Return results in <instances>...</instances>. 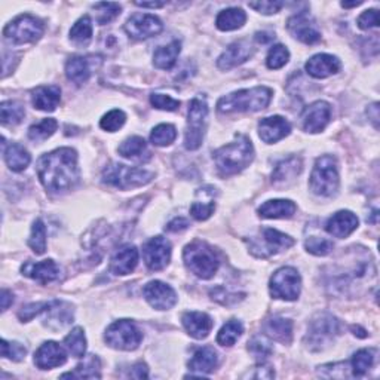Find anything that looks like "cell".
I'll use <instances>...</instances> for the list:
<instances>
[{"mask_svg": "<svg viewBox=\"0 0 380 380\" xmlns=\"http://www.w3.org/2000/svg\"><path fill=\"white\" fill-rule=\"evenodd\" d=\"M121 156L126 157V159L137 161V162H147L150 159V150L147 149V144L141 137H131V139L125 140L119 146Z\"/></svg>", "mask_w": 380, "mask_h": 380, "instance_id": "4dcf8cb0", "label": "cell"}, {"mask_svg": "<svg viewBox=\"0 0 380 380\" xmlns=\"http://www.w3.org/2000/svg\"><path fill=\"white\" fill-rule=\"evenodd\" d=\"M288 60H290L288 49L284 45H275V46H272L269 51L268 58H266V64L272 70H278L287 64Z\"/></svg>", "mask_w": 380, "mask_h": 380, "instance_id": "7dc6e473", "label": "cell"}, {"mask_svg": "<svg viewBox=\"0 0 380 380\" xmlns=\"http://www.w3.org/2000/svg\"><path fill=\"white\" fill-rule=\"evenodd\" d=\"M311 190L318 196L330 198L339 189V170L337 161L331 155H325L316 159L309 182Z\"/></svg>", "mask_w": 380, "mask_h": 380, "instance_id": "5b68a950", "label": "cell"}, {"mask_svg": "<svg viewBox=\"0 0 380 380\" xmlns=\"http://www.w3.org/2000/svg\"><path fill=\"white\" fill-rule=\"evenodd\" d=\"M28 245L37 256H42L46 251V227L40 218H37L33 223V227H31Z\"/></svg>", "mask_w": 380, "mask_h": 380, "instance_id": "b9f144b4", "label": "cell"}, {"mask_svg": "<svg viewBox=\"0 0 380 380\" xmlns=\"http://www.w3.org/2000/svg\"><path fill=\"white\" fill-rule=\"evenodd\" d=\"M37 175L49 193H64L79 182L78 153L62 147L46 153L37 161Z\"/></svg>", "mask_w": 380, "mask_h": 380, "instance_id": "6da1fadb", "label": "cell"}, {"mask_svg": "<svg viewBox=\"0 0 380 380\" xmlns=\"http://www.w3.org/2000/svg\"><path fill=\"white\" fill-rule=\"evenodd\" d=\"M27 349L26 347L18 343V342H8V340H2V356L8 358V360L12 361H21L26 356Z\"/></svg>", "mask_w": 380, "mask_h": 380, "instance_id": "816d5d0a", "label": "cell"}, {"mask_svg": "<svg viewBox=\"0 0 380 380\" xmlns=\"http://www.w3.org/2000/svg\"><path fill=\"white\" fill-rule=\"evenodd\" d=\"M143 256L150 270H162L171 260V244L162 236H155L144 244Z\"/></svg>", "mask_w": 380, "mask_h": 380, "instance_id": "4fadbf2b", "label": "cell"}, {"mask_svg": "<svg viewBox=\"0 0 380 380\" xmlns=\"http://www.w3.org/2000/svg\"><path fill=\"white\" fill-rule=\"evenodd\" d=\"M302 173V159L291 156L288 159L281 161L272 174V183L275 186H284L293 182Z\"/></svg>", "mask_w": 380, "mask_h": 380, "instance_id": "f1b7e54d", "label": "cell"}, {"mask_svg": "<svg viewBox=\"0 0 380 380\" xmlns=\"http://www.w3.org/2000/svg\"><path fill=\"white\" fill-rule=\"evenodd\" d=\"M218 365V356L214 351V347L205 346L200 347L192 356V360L189 361V370L198 373L199 377H202L211 372L216 370Z\"/></svg>", "mask_w": 380, "mask_h": 380, "instance_id": "484cf974", "label": "cell"}, {"mask_svg": "<svg viewBox=\"0 0 380 380\" xmlns=\"http://www.w3.org/2000/svg\"><path fill=\"white\" fill-rule=\"evenodd\" d=\"M61 377H73V379H100V360L97 356L89 355L83 363H80L73 373H66Z\"/></svg>", "mask_w": 380, "mask_h": 380, "instance_id": "d590c367", "label": "cell"}, {"mask_svg": "<svg viewBox=\"0 0 380 380\" xmlns=\"http://www.w3.org/2000/svg\"><path fill=\"white\" fill-rule=\"evenodd\" d=\"M57 128H58V122L55 119H52V118L44 119L42 122L30 126L28 139L31 141H36V143L45 141L46 139H49V137L57 131Z\"/></svg>", "mask_w": 380, "mask_h": 380, "instance_id": "ab89813d", "label": "cell"}, {"mask_svg": "<svg viewBox=\"0 0 380 380\" xmlns=\"http://www.w3.org/2000/svg\"><path fill=\"white\" fill-rule=\"evenodd\" d=\"M0 113H2V123L14 126L24 119V107L17 101H3L0 104Z\"/></svg>", "mask_w": 380, "mask_h": 380, "instance_id": "60d3db41", "label": "cell"}, {"mask_svg": "<svg viewBox=\"0 0 380 380\" xmlns=\"http://www.w3.org/2000/svg\"><path fill=\"white\" fill-rule=\"evenodd\" d=\"M45 27L42 21L33 15H19L12 23H9L3 28V36L10 44L24 45V44H35L42 35H44Z\"/></svg>", "mask_w": 380, "mask_h": 380, "instance_id": "52a82bcc", "label": "cell"}, {"mask_svg": "<svg viewBox=\"0 0 380 380\" xmlns=\"http://www.w3.org/2000/svg\"><path fill=\"white\" fill-rule=\"evenodd\" d=\"M304 247L313 256H327V254H330L334 248L331 241L325 239V238H318V236H311L306 239Z\"/></svg>", "mask_w": 380, "mask_h": 380, "instance_id": "c3c4849f", "label": "cell"}, {"mask_svg": "<svg viewBox=\"0 0 380 380\" xmlns=\"http://www.w3.org/2000/svg\"><path fill=\"white\" fill-rule=\"evenodd\" d=\"M67 351L75 358H85L87 352V337L80 327L73 329L64 339Z\"/></svg>", "mask_w": 380, "mask_h": 380, "instance_id": "f35d334b", "label": "cell"}, {"mask_svg": "<svg viewBox=\"0 0 380 380\" xmlns=\"http://www.w3.org/2000/svg\"><path fill=\"white\" fill-rule=\"evenodd\" d=\"M100 64L101 58L95 55L71 57L66 64V75L69 80L78 83V85H82V83H85L91 78L92 71L97 70Z\"/></svg>", "mask_w": 380, "mask_h": 380, "instance_id": "ac0fdd59", "label": "cell"}, {"mask_svg": "<svg viewBox=\"0 0 380 380\" xmlns=\"http://www.w3.org/2000/svg\"><path fill=\"white\" fill-rule=\"evenodd\" d=\"M363 2H352V3H347V2H342V6L343 8H355V6H360Z\"/></svg>", "mask_w": 380, "mask_h": 380, "instance_id": "e7e4bbea", "label": "cell"}, {"mask_svg": "<svg viewBox=\"0 0 380 380\" xmlns=\"http://www.w3.org/2000/svg\"><path fill=\"white\" fill-rule=\"evenodd\" d=\"M3 157L6 165L15 173L24 171L31 161V156L27 152V149H24V147L18 143H12L5 147Z\"/></svg>", "mask_w": 380, "mask_h": 380, "instance_id": "d6a6232c", "label": "cell"}, {"mask_svg": "<svg viewBox=\"0 0 380 380\" xmlns=\"http://www.w3.org/2000/svg\"><path fill=\"white\" fill-rule=\"evenodd\" d=\"M290 132L291 125L282 116H269V118H265L259 122L260 139L268 144L285 139Z\"/></svg>", "mask_w": 380, "mask_h": 380, "instance_id": "d6986e66", "label": "cell"}, {"mask_svg": "<svg viewBox=\"0 0 380 380\" xmlns=\"http://www.w3.org/2000/svg\"><path fill=\"white\" fill-rule=\"evenodd\" d=\"M248 351L256 356L259 363H265L268 358L272 355L273 349L270 346V342L265 336H254L248 343Z\"/></svg>", "mask_w": 380, "mask_h": 380, "instance_id": "f6af8a7d", "label": "cell"}, {"mask_svg": "<svg viewBox=\"0 0 380 380\" xmlns=\"http://www.w3.org/2000/svg\"><path fill=\"white\" fill-rule=\"evenodd\" d=\"M340 331V322L330 313H320L312 320L308 334H306V343L311 351H321L334 342L336 336Z\"/></svg>", "mask_w": 380, "mask_h": 380, "instance_id": "ba28073f", "label": "cell"}, {"mask_svg": "<svg viewBox=\"0 0 380 380\" xmlns=\"http://www.w3.org/2000/svg\"><path fill=\"white\" fill-rule=\"evenodd\" d=\"M358 227V217L352 211H339V213L333 214L325 225V230L329 232L331 236L339 239L347 238L352 232Z\"/></svg>", "mask_w": 380, "mask_h": 380, "instance_id": "603a6c76", "label": "cell"}, {"mask_svg": "<svg viewBox=\"0 0 380 380\" xmlns=\"http://www.w3.org/2000/svg\"><path fill=\"white\" fill-rule=\"evenodd\" d=\"M189 223H187V220L186 218H174L171 223H168L166 226V230L168 232H180V230H184L187 229Z\"/></svg>", "mask_w": 380, "mask_h": 380, "instance_id": "680465c9", "label": "cell"}, {"mask_svg": "<svg viewBox=\"0 0 380 380\" xmlns=\"http://www.w3.org/2000/svg\"><path fill=\"white\" fill-rule=\"evenodd\" d=\"M208 105L204 100L193 98L189 105L187 128L184 135V146L187 150H196L202 146L207 130Z\"/></svg>", "mask_w": 380, "mask_h": 380, "instance_id": "9c48e42d", "label": "cell"}, {"mask_svg": "<svg viewBox=\"0 0 380 380\" xmlns=\"http://www.w3.org/2000/svg\"><path fill=\"white\" fill-rule=\"evenodd\" d=\"M182 321L186 331L192 336L193 339H205L214 325L211 316L202 312H186Z\"/></svg>", "mask_w": 380, "mask_h": 380, "instance_id": "4316f807", "label": "cell"}, {"mask_svg": "<svg viewBox=\"0 0 380 380\" xmlns=\"http://www.w3.org/2000/svg\"><path fill=\"white\" fill-rule=\"evenodd\" d=\"M269 290L273 299L288 300L293 302L300 295L302 290V278L299 272L294 268H281L275 273H273Z\"/></svg>", "mask_w": 380, "mask_h": 380, "instance_id": "8fae6325", "label": "cell"}, {"mask_svg": "<svg viewBox=\"0 0 380 380\" xmlns=\"http://www.w3.org/2000/svg\"><path fill=\"white\" fill-rule=\"evenodd\" d=\"M137 6H141V8H162L165 6V2H135Z\"/></svg>", "mask_w": 380, "mask_h": 380, "instance_id": "6125c7cd", "label": "cell"}, {"mask_svg": "<svg viewBox=\"0 0 380 380\" xmlns=\"http://www.w3.org/2000/svg\"><path fill=\"white\" fill-rule=\"evenodd\" d=\"M218 173L227 177L241 173L254 159V147L245 135H238L236 141L220 147L213 153Z\"/></svg>", "mask_w": 380, "mask_h": 380, "instance_id": "7a4b0ae2", "label": "cell"}, {"mask_svg": "<svg viewBox=\"0 0 380 380\" xmlns=\"http://www.w3.org/2000/svg\"><path fill=\"white\" fill-rule=\"evenodd\" d=\"M67 361V354L57 342H46L35 354V364L40 370L55 368Z\"/></svg>", "mask_w": 380, "mask_h": 380, "instance_id": "44dd1931", "label": "cell"}, {"mask_svg": "<svg viewBox=\"0 0 380 380\" xmlns=\"http://www.w3.org/2000/svg\"><path fill=\"white\" fill-rule=\"evenodd\" d=\"M152 178L153 173L150 171L141 170V168H131L122 164H110L103 171V183L122 190L144 186L150 183Z\"/></svg>", "mask_w": 380, "mask_h": 380, "instance_id": "8992f818", "label": "cell"}, {"mask_svg": "<svg viewBox=\"0 0 380 380\" xmlns=\"http://www.w3.org/2000/svg\"><path fill=\"white\" fill-rule=\"evenodd\" d=\"M248 6L263 15H272L279 12V9L284 6V2H250Z\"/></svg>", "mask_w": 380, "mask_h": 380, "instance_id": "11a10c76", "label": "cell"}, {"mask_svg": "<svg viewBox=\"0 0 380 380\" xmlns=\"http://www.w3.org/2000/svg\"><path fill=\"white\" fill-rule=\"evenodd\" d=\"M252 52H254V48H252L248 40L235 42V44L229 45L223 54L220 55V58L217 60V66L221 70H230L250 60Z\"/></svg>", "mask_w": 380, "mask_h": 380, "instance_id": "ffe728a7", "label": "cell"}, {"mask_svg": "<svg viewBox=\"0 0 380 380\" xmlns=\"http://www.w3.org/2000/svg\"><path fill=\"white\" fill-rule=\"evenodd\" d=\"M130 376L135 377V379H147V377H149V370H147V365L143 364V363L135 364L132 367Z\"/></svg>", "mask_w": 380, "mask_h": 380, "instance_id": "6f0895ef", "label": "cell"}, {"mask_svg": "<svg viewBox=\"0 0 380 380\" xmlns=\"http://www.w3.org/2000/svg\"><path fill=\"white\" fill-rule=\"evenodd\" d=\"M374 355L376 351L374 349H361L355 352V355L352 356V373L356 377L364 376L368 370H370L373 363H374Z\"/></svg>", "mask_w": 380, "mask_h": 380, "instance_id": "7bdbcfd3", "label": "cell"}, {"mask_svg": "<svg viewBox=\"0 0 380 380\" xmlns=\"http://www.w3.org/2000/svg\"><path fill=\"white\" fill-rule=\"evenodd\" d=\"M216 209V202L214 199L208 200V202H202V200H195V202L192 204V207H190V214H192L193 218L202 221V220H207L211 217V214L214 213Z\"/></svg>", "mask_w": 380, "mask_h": 380, "instance_id": "f907efd6", "label": "cell"}, {"mask_svg": "<svg viewBox=\"0 0 380 380\" xmlns=\"http://www.w3.org/2000/svg\"><path fill=\"white\" fill-rule=\"evenodd\" d=\"M61 100V89L55 85L39 87L31 92V103L42 112H54Z\"/></svg>", "mask_w": 380, "mask_h": 380, "instance_id": "83f0119b", "label": "cell"}, {"mask_svg": "<svg viewBox=\"0 0 380 380\" xmlns=\"http://www.w3.org/2000/svg\"><path fill=\"white\" fill-rule=\"evenodd\" d=\"M331 119V107L329 103L316 101L308 105L302 113V123L303 130L316 134L324 131V128L329 125Z\"/></svg>", "mask_w": 380, "mask_h": 380, "instance_id": "9a60e30c", "label": "cell"}, {"mask_svg": "<svg viewBox=\"0 0 380 380\" xmlns=\"http://www.w3.org/2000/svg\"><path fill=\"white\" fill-rule=\"evenodd\" d=\"M295 204L288 199H272L259 208L263 218H290L295 213Z\"/></svg>", "mask_w": 380, "mask_h": 380, "instance_id": "f546056e", "label": "cell"}, {"mask_svg": "<svg viewBox=\"0 0 380 380\" xmlns=\"http://www.w3.org/2000/svg\"><path fill=\"white\" fill-rule=\"evenodd\" d=\"M21 272H23V275L40 284H48L60 278V268L54 260H44L39 263L26 261L21 266Z\"/></svg>", "mask_w": 380, "mask_h": 380, "instance_id": "7402d4cb", "label": "cell"}, {"mask_svg": "<svg viewBox=\"0 0 380 380\" xmlns=\"http://www.w3.org/2000/svg\"><path fill=\"white\" fill-rule=\"evenodd\" d=\"M183 257L187 269L202 279L213 278L220 266L216 251L200 241L189 244L184 248Z\"/></svg>", "mask_w": 380, "mask_h": 380, "instance_id": "277c9868", "label": "cell"}, {"mask_svg": "<svg viewBox=\"0 0 380 380\" xmlns=\"http://www.w3.org/2000/svg\"><path fill=\"white\" fill-rule=\"evenodd\" d=\"M109 346L119 351H134L143 340V333L132 321L121 320L113 322L104 336Z\"/></svg>", "mask_w": 380, "mask_h": 380, "instance_id": "30bf717a", "label": "cell"}, {"mask_svg": "<svg viewBox=\"0 0 380 380\" xmlns=\"http://www.w3.org/2000/svg\"><path fill=\"white\" fill-rule=\"evenodd\" d=\"M182 51V44L178 40H173L166 46H161L155 51L153 64L161 70H170L174 67L178 54Z\"/></svg>", "mask_w": 380, "mask_h": 380, "instance_id": "836d02e7", "label": "cell"}, {"mask_svg": "<svg viewBox=\"0 0 380 380\" xmlns=\"http://www.w3.org/2000/svg\"><path fill=\"white\" fill-rule=\"evenodd\" d=\"M379 26V14L376 9H368L365 12H363L358 18V27L361 30H368Z\"/></svg>", "mask_w": 380, "mask_h": 380, "instance_id": "9f6ffc18", "label": "cell"}, {"mask_svg": "<svg viewBox=\"0 0 380 380\" xmlns=\"http://www.w3.org/2000/svg\"><path fill=\"white\" fill-rule=\"evenodd\" d=\"M294 245V239L288 235L281 234L275 229H265L261 232V241H251V252L257 257L266 259L277 252L287 250Z\"/></svg>", "mask_w": 380, "mask_h": 380, "instance_id": "7c38bea8", "label": "cell"}, {"mask_svg": "<svg viewBox=\"0 0 380 380\" xmlns=\"http://www.w3.org/2000/svg\"><path fill=\"white\" fill-rule=\"evenodd\" d=\"M143 294L152 308L157 311L171 309L177 303L175 291L170 285H166L161 281H152L149 284H146V287L143 288Z\"/></svg>", "mask_w": 380, "mask_h": 380, "instance_id": "e0dca14e", "label": "cell"}, {"mask_svg": "<svg viewBox=\"0 0 380 380\" xmlns=\"http://www.w3.org/2000/svg\"><path fill=\"white\" fill-rule=\"evenodd\" d=\"M244 333V325L238 320L227 321L217 334V343L221 346H234Z\"/></svg>", "mask_w": 380, "mask_h": 380, "instance_id": "74e56055", "label": "cell"}, {"mask_svg": "<svg viewBox=\"0 0 380 380\" xmlns=\"http://www.w3.org/2000/svg\"><path fill=\"white\" fill-rule=\"evenodd\" d=\"M49 304H51V302H42V303H31V304L24 306V308L18 312L19 320L21 321L33 320L36 315H39L40 312L46 311L49 308Z\"/></svg>", "mask_w": 380, "mask_h": 380, "instance_id": "db71d44e", "label": "cell"}, {"mask_svg": "<svg viewBox=\"0 0 380 380\" xmlns=\"http://www.w3.org/2000/svg\"><path fill=\"white\" fill-rule=\"evenodd\" d=\"M352 331H355L354 334H355V336H358V337H367L365 331H364V330H361L360 327H355V325H354V327H352Z\"/></svg>", "mask_w": 380, "mask_h": 380, "instance_id": "be15d7a7", "label": "cell"}, {"mask_svg": "<svg viewBox=\"0 0 380 380\" xmlns=\"http://www.w3.org/2000/svg\"><path fill=\"white\" fill-rule=\"evenodd\" d=\"M164 28L162 21L150 14H135L125 24V31L132 39H147L159 35Z\"/></svg>", "mask_w": 380, "mask_h": 380, "instance_id": "5bb4252c", "label": "cell"}, {"mask_svg": "<svg viewBox=\"0 0 380 380\" xmlns=\"http://www.w3.org/2000/svg\"><path fill=\"white\" fill-rule=\"evenodd\" d=\"M14 302V295L10 291L3 290L2 291V311H6L9 308V304Z\"/></svg>", "mask_w": 380, "mask_h": 380, "instance_id": "91938a15", "label": "cell"}, {"mask_svg": "<svg viewBox=\"0 0 380 380\" xmlns=\"http://www.w3.org/2000/svg\"><path fill=\"white\" fill-rule=\"evenodd\" d=\"M245 21H247V15L244 10L239 8H229V9L221 10V12L218 14L216 24H217V28L221 31H232V30L241 28L245 24Z\"/></svg>", "mask_w": 380, "mask_h": 380, "instance_id": "e575fe53", "label": "cell"}, {"mask_svg": "<svg viewBox=\"0 0 380 380\" xmlns=\"http://www.w3.org/2000/svg\"><path fill=\"white\" fill-rule=\"evenodd\" d=\"M150 103L153 107L159 109V110H168V112H175L180 107V101L174 100L170 95H164V94H153L150 97Z\"/></svg>", "mask_w": 380, "mask_h": 380, "instance_id": "f5cc1de1", "label": "cell"}, {"mask_svg": "<svg viewBox=\"0 0 380 380\" xmlns=\"http://www.w3.org/2000/svg\"><path fill=\"white\" fill-rule=\"evenodd\" d=\"M265 331L270 339L288 345L293 339V322L281 316H273L265 324Z\"/></svg>", "mask_w": 380, "mask_h": 380, "instance_id": "1f68e13d", "label": "cell"}, {"mask_svg": "<svg viewBox=\"0 0 380 380\" xmlns=\"http://www.w3.org/2000/svg\"><path fill=\"white\" fill-rule=\"evenodd\" d=\"M139 263V250L134 245H122L110 260V272L114 275H128Z\"/></svg>", "mask_w": 380, "mask_h": 380, "instance_id": "cb8c5ba5", "label": "cell"}, {"mask_svg": "<svg viewBox=\"0 0 380 380\" xmlns=\"http://www.w3.org/2000/svg\"><path fill=\"white\" fill-rule=\"evenodd\" d=\"M94 9L97 10V18H95V19H97V23L100 26L110 23L112 19H114L116 17L121 14V5L119 3L101 2V3H95Z\"/></svg>", "mask_w": 380, "mask_h": 380, "instance_id": "bcb514c9", "label": "cell"}, {"mask_svg": "<svg viewBox=\"0 0 380 380\" xmlns=\"http://www.w3.org/2000/svg\"><path fill=\"white\" fill-rule=\"evenodd\" d=\"M306 71L315 79H325L331 75H336L340 70V61L329 54H318L313 55L308 62H306Z\"/></svg>", "mask_w": 380, "mask_h": 380, "instance_id": "d4e9b609", "label": "cell"}, {"mask_svg": "<svg viewBox=\"0 0 380 380\" xmlns=\"http://www.w3.org/2000/svg\"><path fill=\"white\" fill-rule=\"evenodd\" d=\"M125 121L126 114L122 110H112L103 116V119L100 121V126L107 132H116L122 128Z\"/></svg>", "mask_w": 380, "mask_h": 380, "instance_id": "681fc988", "label": "cell"}, {"mask_svg": "<svg viewBox=\"0 0 380 380\" xmlns=\"http://www.w3.org/2000/svg\"><path fill=\"white\" fill-rule=\"evenodd\" d=\"M273 37H275V36L266 33V31H263V33H261V31H259V33L256 35V40L260 42V44H268V42H270Z\"/></svg>", "mask_w": 380, "mask_h": 380, "instance_id": "94428289", "label": "cell"}, {"mask_svg": "<svg viewBox=\"0 0 380 380\" xmlns=\"http://www.w3.org/2000/svg\"><path fill=\"white\" fill-rule=\"evenodd\" d=\"M287 28L295 39L303 42L306 45H313L321 39L318 26H316L315 21L304 12L293 15L287 21Z\"/></svg>", "mask_w": 380, "mask_h": 380, "instance_id": "2e32d148", "label": "cell"}, {"mask_svg": "<svg viewBox=\"0 0 380 380\" xmlns=\"http://www.w3.org/2000/svg\"><path fill=\"white\" fill-rule=\"evenodd\" d=\"M92 39V21L88 15L79 18L70 30V40L79 46H87Z\"/></svg>", "mask_w": 380, "mask_h": 380, "instance_id": "8d00e7d4", "label": "cell"}, {"mask_svg": "<svg viewBox=\"0 0 380 380\" xmlns=\"http://www.w3.org/2000/svg\"><path fill=\"white\" fill-rule=\"evenodd\" d=\"M177 139V131L173 125L170 123H161L153 128L150 134V141L152 144L157 147H165L170 146Z\"/></svg>", "mask_w": 380, "mask_h": 380, "instance_id": "ee69618b", "label": "cell"}, {"mask_svg": "<svg viewBox=\"0 0 380 380\" xmlns=\"http://www.w3.org/2000/svg\"><path fill=\"white\" fill-rule=\"evenodd\" d=\"M272 98V89L266 87H256L251 89H241L221 97L217 103L220 113H251L266 109Z\"/></svg>", "mask_w": 380, "mask_h": 380, "instance_id": "3957f363", "label": "cell"}]
</instances>
